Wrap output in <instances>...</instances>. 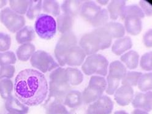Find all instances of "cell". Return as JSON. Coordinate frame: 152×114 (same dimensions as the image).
I'll return each instance as SVG.
<instances>
[{"label":"cell","mask_w":152,"mask_h":114,"mask_svg":"<svg viewBox=\"0 0 152 114\" xmlns=\"http://www.w3.org/2000/svg\"><path fill=\"white\" fill-rule=\"evenodd\" d=\"M0 21L9 31L17 33L25 26V18L13 11L10 7L3 8L0 11Z\"/></svg>","instance_id":"ba28073f"},{"label":"cell","mask_w":152,"mask_h":114,"mask_svg":"<svg viewBox=\"0 0 152 114\" xmlns=\"http://www.w3.org/2000/svg\"><path fill=\"white\" fill-rule=\"evenodd\" d=\"M125 6H126V1L123 0H113L108 4L107 10L112 20H117L120 17L122 9Z\"/></svg>","instance_id":"484cf974"},{"label":"cell","mask_w":152,"mask_h":114,"mask_svg":"<svg viewBox=\"0 0 152 114\" xmlns=\"http://www.w3.org/2000/svg\"><path fill=\"white\" fill-rule=\"evenodd\" d=\"M137 86L142 92H147L152 90V72L142 74Z\"/></svg>","instance_id":"d590c367"},{"label":"cell","mask_w":152,"mask_h":114,"mask_svg":"<svg viewBox=\"0 0 152 114\" xmlns=\"http://www.w3.org/2000/svg\"><path fill=\"white\" fill-rule=\"evenodd\" d=\"M10 8L15 13L23 15L26 14L28 6L30 4V0H10L8 1Z\"/></svg>","instance_id":"d6a6232c"},{"label":"cell","mask_w":152,"mask_h":114,"mask_svg":"<svg viewBox=\"0 0 152 114\" xmlns=\"http://www.w3.org/2000/svg\"><path fill=\"white\" fill-rule=\"evenodd\" d=\"M36 52V47L31 43L20 45L16 51V56L22 61H26L31 59V56Z\"/></svg>","instance_id":"603a6c76"},{"label":"cell","mask_w":152,"mask_h":114,"mask_svg":"<svg viewBox=\"0 0 152 114\" xmlns=\"http://www.w3.org/2000/svg\"><path fill=\"white\" fill-rule=\"evenodd\" d=\"M56 22L57 30L62 34L71 31L74 24V19L68 15L62 14L57 17Z\"/></svg>","instance_id":"44dd1931"},{"label":"cell","mask_w":152,"mask_h":114,"mask_svg":"<svg viewBox=\"0 0 152 114\" xmlns=\"http://www.w3.org/2000/svg\"><path fill=\"white\" fill-rule=\"evenodd\" d=\"M128 16H136L141 19L145 17L140 7L136 5H126L123 7L120 14L121 18L122 20H124L126 17Z\"/></svg>","instance_id":"1f68e13d"},{"label":"cell","mask_w":152,"mask_h":114,"mask_svg":"<svg viewBox=\"0 0 152 114\" xmlns=\"http://www.w3.org/2000/svg\"><path fill=\"white\" fill-rule=\"evenodd\" d=\"M109 18V15L107 9H101V10L99 11L91 19L90 23L96 28L103 27L108 23Z\"/></svg>","instance_id":"4dcf8cb0"},{"label":"cell","mask_w":152,"mask_h":114,"mask_svg":"<svg viewBox=\"0 0 152 114\" xmlns=\"http://www.w3.org/2000/svg\"><path fill=\"white\" fill-rule=\"evenodd\" d=\"M109 61L105 56L98 53L88 56L82 66L83 73L87 75L98 74L101 76L107 75Z\"/></svg>","instance_id":"3957f363"},{"label":"cell","mask_w":152,"mask_h":114,"mask_svg":"<svg viewBox=\"0 0 152 114\" xmlns=\"http://www.w3.org/2000/svg\"><path fill=\"white\" fill-rule=\"evenodd\" d=\"M36 37L34 29L30 26H25L16 33L15 39L18 44L31 43Z\"/></svg>","instance_id":"d6986e66"},{"label":"cell","mask_w":152,"mask_h":114,"mask_svg":"<svg viewBox=\"0 0 152 114\" xmlns=\"http://www.w3.org/2000/svg\"><path fill=\"white\" fill-rule=\"evenodd\" d=\"M79 45L88 56L97 53L101 49L99 37L93 31L83 34L79 41Z\"/></svg>","instance_id":"9c48e42d"},{"label":"cell","mask_w":152,"mask_h":114,"mask_svg":"<svg viewBox=\"0 0 152 114\" xmlns=\"http://www.w3.org/2000/svg\"><path fill=\"white\" fill-rule=\"evenodd\" d=\"M125 31L131 35L136 36L142 30V19L136 16H128L124 19Z\"/></svg>","instance_id":"2e32d148"},{"label":"cell","mask_w":152,"mask_h":114,"mask_svg":"<svg viewBox=\"0 0 152 114\" xmlns=\"http://www.w3.org/2000/svg\"><path fill=\"white\" fill-rule=\"evenodd\" d=\"M77 45V37L72 31L62 34L55 48V56L60 66H64L65 58L71 47Z\"/></svg>","instance_id":"8992f818"},{"label":"cell","mask_w":152,"mask_h":114,"mask_svg":"<svg viewBox=\"0 0 152 114\" xmlns=\"http://www.w3.org/2000/svg\"><path fill=\"white\" fill-rule=\"evenodd\" d=\"M11 37L8 34L0 32V52L7 51L11 46Z\"/></svg>","instance_id":"60d3db41"},{"label":"cell","mask_w":152,"mask_h":114,"mask_svg":"<svg viewBox=\"0 0 152 114\" xmlns=\"http://www.w3.org/2000/svg\"><path fill=\"white\" fill-rule=\"evenodd\" d=\"M83 3L79 0H66L62 3L61 9L63 14L74 18L80 15Z\"/></svg>","instance_id":"9a60e30c"},{"label":"cell","mask_w":152,"mask_h":114,"mask_svg":"<svg viewBox=\"0 0 152 114\" xmlns=\"http://www.w3.org/2000/svg\"><path fill=\"white\" fill-rule=\"evenodd\" d=\"M113 109V102L108 96L102 95L98 100L90 104L86 114H110Z\"/></svg>","instance_id":"30bf717a"},{"label":"cell","mask_w":152,"mask_h":114,"mask_svg":"<svg viewBox=\"0 0 152 114\" xmlns=\"http://www.w3.org/2000/svg\"><path fill=\"white\" fill-rule=\"evenodd\" d=\"M143 42L145 47H152V29L148 30L143 36Z\"/></svg>","instance_id":"ee69618b"},{"label":"cell","mask_w":152,"mask_h":114,"mask_svg":"<svg viewBox=\"0 0 152 114\" xmlns=\"http://www.w3.org/2000/svg\"><path fill=\"white\" fill-rule=\"evenodd\" d=\"M85 58L86 54L79 45H77L71 47L69 49L66 56L65 64L71 67L79 66L82 65Z\"/></svg>","instance_id":"8fae6325"},{"label":"cell","mask_w":152,"mask_h":114,"mask_svg":"<svg viewBox=\"0 0 152 114\" xmlns=\"http://www.w3.org/2000/svg\"><path fill=\"white\" fill-rule=\"evenodd\" d=\"M15 97L25 105L31 107L42 104L49 93V84L44 74L34 69H25L15 78Z\"/></svg>","instance_id":"6da1fadb"},{"label":"cell","mask_w":152,"mask_h":114,"mask_svg":"<svg viewBox=\"0 0 152 114\" xmlns=\"http://www.w3.org/2000/svg\"><path fill=\"white\" fill-rule=\"evenodd\" d=\"M17 61V56L14 52L6 51L0 52V66L4 65H13Z\"/></svg>","instance_id":"74e56055"},{"label":"cell","mask_w":152,"mask_h":114,"mask_svg":"<svg viewBox=\"0 0 152 114\" xmlns=\"http://www.w3.org/2000/svg\"><path fill=\"white\" fill-rule=\"evenodd\" d=\"M114 99L118 105L126 106L132 102L134 97L132 87L128 85H121L114 93Z\"/></svg>","instance_id":"7c38bea8"},{"label":"cell","mask_w":152,"mask_h":114,"mask_svg":"<svg viewBox=\"0 0 152 114\" xmlns=\"http://www.w3.org/2000/svg\"><path fill=\"white\" fill-rule=\"evenodd\" d=\"M34 31L42 39L45 40L51 39L57 31L55 19L50 15L41 14L36 19Z\"/></svg>","instance_id":"277c9868"},{"label":"cell","mask_w":152,"mask_h":114,"mask_svg":"<svg viewBox=\"0 0 152 114\" xmlns=\"http://www.w3.org/2000/svg\"><path fill=\"white\" fill-rule=\"evenodd\" d=\"M131 114H148V112L139 109H135L132 112Z\"/></svg>","instance_id":"f6af8a7d"},{"label":"cell","mask_w":152,"mask_h":114,"mask_svg":"<svg viewBox=\"0 0 152 114\" xmlns=\"http://www.w3.org/2000/svg\"><path fill=\"white\" fill-rule=\"evenodd\" d=\"M127 72L125 66L120 61H114L109 65L107 76V94L112 95L119 87L120 83Z\"/></svg>","instance_id":"5b68a950"},{"label":"cell","mask_w":152,"mask_h":114,"mask_svg":"<svg viewBox=\"0 0 152 114\" xmlns=\"http://www.w3.org/2000/svg\"><path fill=\"white\" fill-rule=\"evenodd\" d=\"M85 114H86V113H85Z\"/></svg>","instance_id":"816d5d0a"},{"label":"cell","mask_w":152,"mask_h":114,"mask_svg":"<svg viewBox=\"0 0 152 114\" xmlns=\"http://www.w3.org/2000/svg\"><path fill=\"white\" fill-rule=\"evenodd\" d=\"M30 63L33 68L43 74L60 67V65L52 56L44 50L36 51L31 56Z\"/></svg>","instance_id":"52a82bcc"},{"label":"cell","mask_w":152,"mask_h":114,"mask_svg":"<svg viewBox=\"0 0 152 114\" xmlns=\"http://www.w3.org/2000/svg\"><path fill=\"white\" fill-rule=\"evenodd\" d=\"M49 96L45 101V105L48 104L52 98L54 101L63 103L67 94L71 90L65 68L59 67L52 71L49 75Z\"/></svg>","instance_id":"7a4b0ae2"},{"label":"cell","mask_w":152,"mask_h":114,"mask_svg":"<svg viewBox=\"0 0 152 114\" xmlns=\"http://www.w3.org/2000/svg\"><path fill=\"white\" fill-rule=\"evenodd\" d=\"M151 68H152V64H151Z\"/></svg>","instance_id":"f907efd6"},{"label":"cell","mask_w":152,"mask_h":114,"mask_svg":"<svg viewBox=\"0 0 152 114\" xmlns=\"http://www.w3.org/2000/svg\"><path fill=\"white\" fill-rule=\"evenodd\" d=\"M83 103L82 93L77 90H71L66 95L63 104L70 108H77Z\"/></svg>","instance_id":"7402d4cb"},{"label":"cell","mask_w":152,"mask_h":114,"mask_svg":"<svg viewBox=\"0 0 152 114\" xmlns=\"http://www.w3.org/2000/svg\"><path fill=\"white\" fill-rule=\"evenodd\" d=\"M8 1L7 0H0V9H3L7 4Z\"/></svg>","instance_id":"bcb514c9"},{"label":"cell","mask_w":152,"mask_h":114,"mask_svg":"<svg viewBox=\"0 0 152 114\" xmlns=\"http://www.w3.org/2000/svg\"><path fill=\"white\" fill-rule=\"evenodd\" d=\"M97 3H98L101 6H106L109 3V1L108 0H106H106H101V1H97Z\"/></svg>","instance_id":"7dc6e473"},{"label":"cell","mask_w":152,"mask_h":114,"mask_svg":"<svg viewBox=\"0 0 152 114\" xmlns=\"http://www.w3.org/2000/svg\"><path fill=\"white\" fill-rule=\"evenodd\" d=\"M139 7L142 9L145 16H152V5L144 0H142L139 2Z\"/></svg>","instance_id":"7bdbcfd3"},{"label":"cell","mask_w":152,"mask_h":114,"mask_svg":"<svg viewBox=\"0 0 152 114\" xmlns=\"http://www.w3.org/2000/svg\"><path fill=\"white\" fill-rule=\"evenodd\" d=\"M7 114H25V113H20V112H9Z\"/></svg>","instance_id":"681fc988"},{"label":"cell","mask_w":152,"mask_h":114,"mask_svg":"<svg viewBox=\"0 0 152 114\" xmlns=\"http://www.w3.org/2000/svg\"><path fill=\"white\" fill-rule=\"evenodd\" d=\"M42 10V1L41 0H30L26 15L28 18L33 20L41 14Z\"/></svg>","instance_id":"f1b7e54d"},{"label":"cell","mask_w":152,"mask_h":114,"mask_svg":"<svg viewBox=\"0 0 152 114\" xmlns=\"http://www.w3.org/2000/svg\"><path fill=\"white\" fill-rule=\"evenodd\" d=\"M93 32L99 37L101 45V50H105L109 48L112 44L113 38L107 30L104 29L103 27H101L94 29Z\"/></svg>","instance_id":"83f0119b"},{"label":"cell","mask_w":152,"mask_h":114,"mask_svg":"<svg viewBox=\"0 0 152 114\" xmlns=\"http://www.w3.org/2000/svg\"><path fill=\"white\" fill-rule=\"evenodd\" d=\"M68 82L71 85H80L83 80V73L77 68L69 67L66 68Z\"/></svg>","instance_id":"f546056e"},{"label":"cell","mask_w":152,"mask_h":114,"mask_svg":"<svg viewBox=\"0 0 152 114\" xmlns=\"http://www.w3.org/2000/svg\"><path fill=\"white\" fill-rule=\"evenodd\" d=\"M103 28L108 31L112 38H116V39L124 37L126 31L124 25L118 22H108Z\"/></svg>","instance_id":"d4e9b609"},{"label":"cell","mask_w":152,"mask_h":114,"mask_svg":"<svg viewBox=\"0 0 152 114\" xmlns=\"http://www.w3.org/2000/svg\"><path fill=\"white\" fill-rule=\"evenodd\" d=\"M105 90L96 85L88 84V87L82 93L83 103L91 104L103 95Z\"/></svg>","instance_id":"5bb4252c"},{"label":"cell","mask_w":152,"mask_h":114,"mask_svg":"<svg viewBox=\"0 0 152 114\" xmlns=\"http://www.w3.org/2000/svg\"><path fill=\"white\" fill-rule=\"evenodd\" d=\"M15 72L13 65H4L0 66V80L3 79H11L14 75Z\"/></svg>","instance_id":"ab89813d"},{"label":"cell","mask_w":152,"mask_h":114,"mask_svg":"<svg viewBox=\"0 0 152 114\" xmlns=\"http://www.w3.org/2000/svg\"><path fill=\"white\" fill-rule=\"evenodd\" d=\"M132 47V41L128 36L117 39L112 45V51L116 55H122L131 49Z\"/></svg>","instance_id":"ac0fdd59"},{"label":"cell","mask_w":152,"mask_h":114,"mask_svg":"<svg viewBox=\"0 0 152 114\" xmlns=\"http://www.w3.org/2000/svg\"><path fill=\"white\" fill-rule=\"evenodd\" d=\"M135 109H139L149 112L152 110V91L137 93L132 101Z\"/></svg>","instance_id":"4fadbf2b"},{"label":"cell","mask_w":152,"mask_h":114,"mask_svg":"<svg viewBox=\"0 0 152 114\" xmlns=\"http://www.w3.org/2000/svg\"><path fill=\"white\" fill-rule=\"evenodd\" d=\"M42 11L45 14L53 17H58L61 14V7L55 0L42 1Z\"/></svg>","instance_id":"4316f807"},{"label":"cell","mask_w":152,"mask_h":114,"mask_svg":"<svg viewBox=\"0 0 152 114\" xmlns=\"http://www.w3.org/2000/svg\"><path fill=\"white\" fill-rule=\"evenodd\" d=\"M14 90V83L11 79H3L0 80V95L5 101L12 96Z\"/></svg>","instance_id":"836d02e7"},{"label":"cell","mask_w":152,"mask_h":114,"mask_svg":"<svg viewBox=\"0 0 152 114\" xmlns=\"http://www.w3.org/2000/svg\"><path fill=\"white\" fill-rule=\"evenodd\" d=\"M45 112L46 114H72L63 104L56 101L47 104Z\"/></svg>","instance_id":"e575fe53"},{"label":"cell","mask_w":152,"mask_h":114,"mask_svg":"<svg viewBox=\"0 0 152 114\" xmlns=\"http://www.w3.org/2000/svg\"><path fill=\"white\" fill-rule=\"evenodd\" d=\"M5 107L8 112H15L26 114L29 111V107L25 105L12 95L6 100Z\"/></svg>","instance_id":"ffe728a7"},{"label":"cell","mask_w":152,"mask_h":114,"mask_svg":"<svg viewBox=\"0 0 152 114\" xmlns=\"http://www.w3.org/2000/svg\"><path fill=\"white\" fill-rule=\"evenodd\" d=\"M120 60L128 68L134 69L137 68L139 63V55L134 50H130L123 54Z\"/></svg>","instance_id":"cb8c5ba5"},{"label":"cell","mask_w":152,"mask_h":114,"mask_svg":"<svg viewBox=\"0 0 152 114\" xmlns=\"http://www.w3.org/2000/svg\"><path fill=\"white\" fill-rule=\"evenodd\" d=\"M113 114H129V113L125 110H117L114 112Z\"/></svg>","instance_id":"c3c4849f"},{"label":"cell","mask_w":152,"mask_h":114,"mask_svg":"<svg viewBox=\"0 0 152 114\" xmlns=\"http://www.w3.org/2000/svg\"><path fill=\"white\" fill-rule=\"evenodd\" d=\"M91 85H96L106 91L107 88V80L103 76L101 75H93L90 78L89 83Z\"/></svg>","instance_id":"b9f144b4"},{"label":"cell","mask_w":152,"mask_h":114,"mask_svg":"<svg viewBox=\"0 0 152 114\" xmlns=\"http://www.w3.org/2000/svg\"><path fill=\"white\" fill-rule=\"evenodd\" d=\"M152 52H147L142 56L140 60V68L146 71H152Z\"/></svg>","instance_id":"f35d334b"},{"label":"cell","mask_w":152,"mask_h":114,"mask_svg":"<svg viewBox=\"0 0 152 114\" xmlns=\"http://www.w3.org/2000/svg\"><path fill=\"white\" fill-rule=\"evenodd\" d=\"M141 72L136 71H127L123 77L121 82L123 85H128L131 87L137 85Z\"/></svg>","instance_id":"8d00e7d4"},{"label":"cell","mask_w":152,"mask_h":114,"mask_svg":"<svg viewBox=\"0 0 152 114\" xmlns=\"http://www.w3.org/2000/svg\"><path fill=\"white\" fill-rule=\"evenodd\" d=\"M101 10V6L92 1H83L80 15L85 20L90 22L91 19Z\"/></svg>","instance_id":"e0dca14e"}]
</instances>
